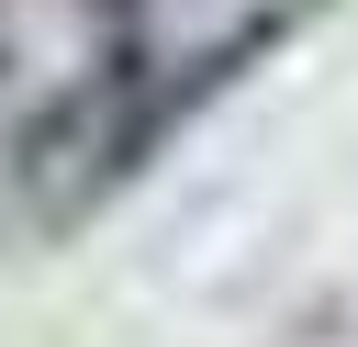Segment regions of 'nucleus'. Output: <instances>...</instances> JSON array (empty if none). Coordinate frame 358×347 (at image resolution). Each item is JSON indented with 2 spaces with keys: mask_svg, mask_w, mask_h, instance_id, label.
Masks as SVG:
<instances>
[{
  "mask_svg": "<svg viewBox=\"0 0 358 347\" xmlns=\"http://www.w3.org/2000/svg\"><path fill=\"white\" fill-rule=\"evenodd\" d=\"M280 34H291V11H246V22H224V34L190 45V56H123V67H90L78 90H56V101L22 123V146H11L22 224H34V235L90 224V213H101L201 101H224Z\"/></svg>",
  "mask_w": 358,
  "mask_h": 347,
  "instance_id": "nucleus-1",
  "label": "nucleus"
}]
</instances>
